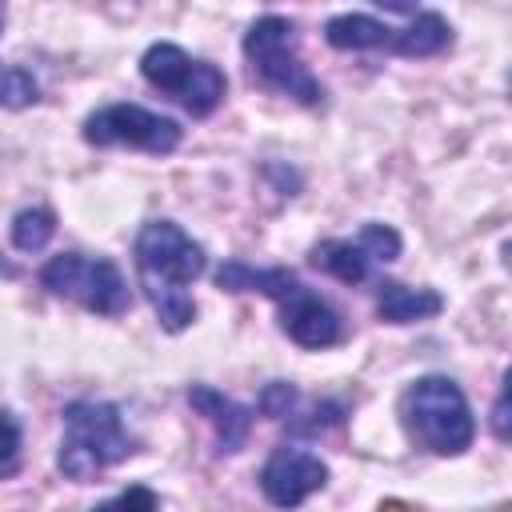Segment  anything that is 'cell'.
<instances>
[{"mask_svg": "<svg viewBox=\"0 0 512 512\" xmlns=\"http://www.w3.org/2000/svg\"><path fill=\"white\" fill-rule=\"evenodd\" d=\"M204 248L176 220H148L136 232V280L164 332H184L196 320L188 288L204 276Z\"/></svg>", "mask_w": 512, "mask_h": 512, "instance_id": "cell-1", "label": "cell"}, {"mask_svg": "<svg viewBox=\"0 0 512 512\" xmlns=\"http://www.w3.org/2000/svg\"><path fill=\"white\" fill-rule=\"evenodd\" d=\"M400 424L408 440L436 456H460L472 448L476 420L456 380L420 376L400 392Z\"/></svg>", "mask_w": 512, "mask_h": 512, "instance_id": "cell-2", "label": "cell"}, {"mask_svg": "<svg viewBox=\"0 0 512 512\" xmlns=\"http://www.w3.org/2000/svg\"><path fill=\"white\" fill-rule=\"evenodd\" d=\"M132 456V436L124 428V416L108 400H72L64 408V440L56 452V468L84 484L108 472L112 464Z\"/></svg>", "mask_w": 512, "mask_h": 512, "instance_id": "cell-3", "label": "cell"}, {"mask_svg": "<svg viewBox=\"0 0 512 512\" xmlns=\"http://www.w3.org/2000/svg\"><path fill=\"white\" fill-rule=\"evenodd\" d=\"M244 60L252 80H260L264 88H276L308 108L324 104V84L308 72V64L296 52V24L288 16H260L248 32H244Z\"/></svg>", "mask_w": 512, "mask_h": 512, "instance_id": "cell-4", "label": "cell"}, {"mask_svg": "<svg viewBox=\"0 0 512 512\" xmlns=\"http://www.w3.org/2000/svg\"><path fill=\"white\" fill-rule=\"evenodd\" d=\"M140 72L152 88H160L164 96H172L184 112H192L196 120L212 116L220 104H224V92H228V76L208 64V60H192L180 44L172 40H156L144 48L140 56Z\"/></svg>", "mask_w": 512, "mask_h": 512, "instance_id": "cell-5", "label": "cell"}, {"mask_svg": "<svg viewBox=\"0 0 512 512\" xmlns=\"http://www.w3.org/2000/svg\"><path fill=\"white\" fill-rule=\"evenodd\" d=\"M40 284L52 296L76 300L80 308L96 316H120L132 304V288L116 260L108 256H84V252H60L40 268Z\"/></svg>", "mask_w": 512, "mask_h": 512, "instance_id": "cell-6", "label": "cell"}, {"mask_svg": "<svg viewBox=\"0 0 512 512\" xmlns=\"http://www.w3.org/2000/svg\"><path fill=\"white\" fill-rule=\"evenodd\" d=\"M80 136L92 148H136V152L168 156L180 148L184 128L172 116L148 112L140 104H104L84 120Z\"/></svg>", "mask_w": 512, "mask_h": 512, "instance_id": "cell-7", "label": "cell"}, {"mask_svg": "<svg viewBox=\"0 0 512 512\" xmlns=\"http://www.w3.org/2000/svg\"><path fill=\"white\" fill-rule=\"evenodd\" d=\"M328 484V464L308 452V448H292V444H280L268 452L264 468H260V492L272 508H300L308 496H316L320 488Z\"/></svg>", "mask_w": 512, "mask_h": 512, "instance_id": "cell-8", "label": "cell"}, {"mask_svg": "<svg viewBox=\"0 0 512 512\" xmlns=\"http://www.w3.org/2000/svg\"><path fill=\"white\" fill-rule=\"evenodd\" d=\"M280 304V328L292 344L308 348V352H320V348H332L340 344L344 336V324L336 316V308L328 300H320L316 292H308L304 284H296Z\"/></svg>", "mask_w": 512, "mask_h": 512, "instance_id": "cell-9", "label": "cell"}, {"mask_svg": "<svg viewBox=\"0 0 512 512\" xmlns=\"http://www.w3.org/2000/svg\"><path fill=\"white\" fill-rule=\"evenodd\" d=\"M188 404L216 428L220 452H240L244 448V440L252 432V408L236 404L232 396H224V392H216L208 384H192L188 388Z\"/></svg>", "mask_w": 512, "mask_h": 512, "instance_id": "cell-10", "label": "cell"}, {"mask_svg": "<svg viewBox=\"0 0 512 512\" xmlns=\"http://www.w3.org/2000/svg\"><path fill=\"white\" fill-rule=\"evenodd\" d=\"M324 40L336 48V52H368V48H384L392 52L396 44V28L368 16V12H340L324 24Z\"/></svg>", "mask_w": 512, "mask_h": 512, "instance_id": "cell-11", "label": "cell"}, {"mask_svg": "<svg viewBox=\"0 0 512 512\" xmlns=\"http://www.w3.org/2000/svg\"><path fill=\"white\" fill-rule=\"evenodd\" d=\"M300 276L292 268H252L248 260H224L216 268V288L224 292H264L272 300H284Z\"/></svg>", "mask_w": 512, "mask_h": 512, "instance_id": "cell-12", "label": "cell"}, {"mask_svg": "<svg viewBox=\"0 0 512 512\" xmlns=\"http://www.w3.org/2000/svg\"><path fill=\"white\" fill-rule=\"evenodd\" d=\"M444 308V296L436 288H412L400 280H384L376 292V312L388 324H412V320H428Z\"/></svg>", "mask_w": 512, "mask_h": 512, "instance_id": "cell-13", "label": "cell"}, {"mask_svg": "<svg viewBox=\"0 0 512 512\" xmlns=\"http://www.w3.org/2000/svg\"><path fill=\"white\" fill-rule=\"evenodd\" d=\"M444 48H452V24L440 12H408L404 28H396V56H440Z\"/></svg>", "mask_w": 512, "mask_h": 512, "instance_id": "cell-14", "label": "cell"}, {"mask_svg": "<svg viewBox=\"0 0 512 512\" xmlns=\"http://www.w3.org/2000/svg\"><path fill=\"white\" fill-rule=\"evenodd\" d=\"M308 260H312V268L336 276L340 284H360L368 276V268H372V260L360 248V240H320Z\"/></svg>", "mask_w": 512, "mask_h": 512, "instance_id": "cell-15", "label": "cell"}, {"mask_svg": "<svg viewBox=\"0 0 512 512\" xmlns=\"http://www.w3.org/2000/svg\"><path fill=\"white\" fill-rule=\"evenodd\" d=\"M56 236V212L52 208H20L12 216V244L20 252H44Z\"/></svg>", "mask_w": 512, "mask_h": 512, "instance_id": "cell-16", "label": "cell"}, {"mask_svg": "<svg viewBox=\"0 0 512 512\" xmlns=\"http://www.w3.org/2000/svg\"><path fill=\"white\" fill-rule=\"evenodd\" d=\"M40 100V84L20 64H0V108H32Z\"/></svg>", "mask_w": 512, "mask_h": 512, "instance_id": "cell-17", "label": "cell"}, {"mask_svg": "<svg viewBox=\"0 0 512 512\" xmlns=\"http://www.w3.org/2000/svg\"><path fill=\"white\" fill-rule=\"evenodd\" d=\"M360 248L368 252V260L372 264H388V260H396L400 256V232L392 228V224H380V220H368L364 228H360Z\"/></svg>", "mask_w": 512, "mask_h": 512, "instance_id": "cell-18", "label": "cell"}, {"mask_svg": "<svg viewBox=\"0 0 512 512\" xmlns=\"http://www.w3.org/2000/svg\"><path fill=\"white\" fill-rule=\"evenodd\" d=\"M88 512H160V500H156V492L148 484H132V488L116 492L112 500H104V504H96Z\"/></svg>", "mask_w": 512, "mask_h": 512, "instance_id": "cell-19", "label": "cell"}, {"mask_svg": "<svg viewBox=\"0 0 512 512\" xmlns=\"http://www.w3.org/2000/svg\"><path fill=\"white\" fill-rule=\"evenodd\" d=\"M20 424H16V416L12 412H0V480H8V476H16V468H20Z\"/></svg>", "mask_w": 512, "mask_h": 512, "instance_id": "cell-20", "label": "cell"}, {"mask_svg": "<svg viewBox=\"0 0 512 512\" xmlns=\"http://www.w3.org/2000/svg\"><path fill=\"white\" fill-rule=\"evenodd\" d=\"M260 412L272 416V420H288L292 416V404H296V388L288 380H272L264 392H260Z\"/></svg>", "mask_w": 512, "mask_h": 512, "instance_id": "cell-21", "label": "cell"}, {"mask_svg": "<svg viewBox=\"0 0 512 512\" xmlns=\"http://www.w3.org/2000/svg\"><path fill=\"white\" fill-rule=\"evenodd\" d=\"M492 432H496L500 444H508V388L504 384H500L496 404H492Z\"/></svg>", "mask_w": 512, "mask_h": 512, "instance_id": "cell-22", "label": "cell"}, {"mask_svg": "<svg viewBox=\"0 0 512 512\" xmlns=\"http://www.w3.org/2000/svg\"><path fill=\"white\" fill-rule=\"evenodd\" d=\"M0 32H4V8H0Z\"/></svg>", "mask_w": 512, "mask_h": 512, "instance_id": "cell-23", "label": "cell"}]
</instances>
